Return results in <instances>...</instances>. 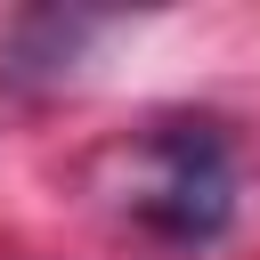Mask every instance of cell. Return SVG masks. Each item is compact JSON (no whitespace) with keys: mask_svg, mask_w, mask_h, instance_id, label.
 I'll list each match as a JSON object with an SVG mask.
<instances>
[{"mask_svg":"<svg viewBox=\"0 0 260 260\" xmlns=\"http://www.w3.org/2000/svg\"><path fill=\"white\" fill-rule=\"evenodd\" d=\"M146 162L154 179L138 187V219L171 244H211L236 211V171H228V138L211 122H171L146 138Z\"/></svg>","mask_w":260,"mask_h":260,"instance_id":"1","label":"cell"}]
</instances>
